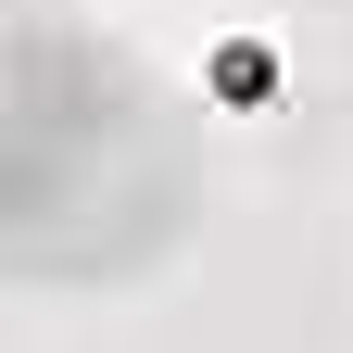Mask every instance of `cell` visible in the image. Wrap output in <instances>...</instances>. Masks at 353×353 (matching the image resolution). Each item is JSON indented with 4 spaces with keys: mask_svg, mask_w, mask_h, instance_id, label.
I'll list each match as a JSON object with an SVG mask.
<instances>
[{
    "mask_svg": "<svg viewBox=\"0 0 353 353\" xmlns=\"http://www.w3.org/2000/svg\"><path fill=\"white\" fill-rule=\"evenodd\" d=\"M214 101H278V51L265 38H228L214 51Z\"/></svg>",
    "mask_w": 353,
    "mask_h": 353,
    "instance_id": "cell-1",
    "label": "cell"
}]
</instances>
